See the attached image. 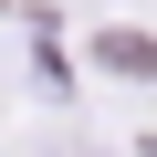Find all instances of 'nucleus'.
Instances as JSON below:
<instances>
[{"label": "nucleus", "instance_id": "f257e3e1", "mask_svg": "<svg viewBox=\"0 0 157 157\" xmlns=\"http://www.w3.org/2000/svg\"><path fill=\"white\" fill-rule=\"evenodd\" d=\"M94 52H105L115 73H136V84H147V73H157V42H147V32H105Z\"/></svg>", "mask_w": 157, "mask_h": 157}]
</instances>
